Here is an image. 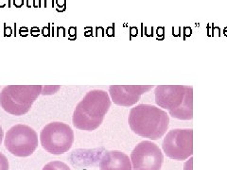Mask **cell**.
<instances>
[{
	"label": "cell",
	"instance_id": "obj_6",
	"mask_svg": "<svg viewBox=\"0 0 227 170\" xmlns=\"http://www.w3.org/2000/svg\"><path fill=\"white\" fill-rule=\"evenodd\" d=\"M4 145L14 156L28 157L38 147V135L30 126L18 124L7 130Z\"/></svg>",
	"mask_w": 227,
	"mask_h": 170
},
{
	"label": "cell",
	"instance_id": "obj_7",
	"mask_svg": "<svg viewBox=\"0 0 227 170\" xmlns=\"http://www.w3.org/2000/svg\"><path fill=\"white\" fill-rule=\"evenodd\" d=\"M163 150L167 157L176 161H185L193 154V130L175 129L167 133L163 140Z\"/></svg>",
	"mask_w": 227,
	"mask_h": 170
},
{
	"label": "cell",
	"instance_id": "obj_2",
	"mask_svg": "<svg viewBox=\"0 0 227 170\" xmlns=\"http://www.w3.org/2000/svg\"><path fill=\"white\" fill-rule=\"evenodd\" d=\"M131 130L143 138L157 140L167 130L170 117L164 110L151 104H139L131 108L128 117Z\"/></svg>",
	"mask_w": 227,
	"mask_h": 170
},
{
	"label": "cell",
	"instance_id": "obj_15",
	"mask_svg": "<svg viewBox=\"0 0 227 170\" xmlns=\"http://www.w3.org/2000/svg\"><path fill=\"white\" fill-rule=\"evenodd\" d=\"M4 138V131L2 130V127L0 126V146H1V143H2V140Z\"/></svg>",
	"mask_w": 227,
	"mask_h": 170
},
{
	"label": "cell",
	"instance_id": "obj_3",
	"mask_svg": "<svg viewBox=\"0 0 227 170\" xmlns=\"http://www.w3.org/2000/svg\"><path fill=\"white\" fill-rule=\"evenodd\" d=\"M155 102L168 111L173 118L191 120L193 118V88L186 85H158Z\"/></svg>",
	"mask_w": 227,
	"mask_h": 170
},
{
	"label": "cell",
	"instance_id": "obj_8",
	"mask_svg": "<svg viewBox=\"0 0 227 170\" xmlns=\"http://www.w3.org/2000/svg\"><path fill=\"white\" fill-rule=\"evenodd\" d=\"M164 156L159 146L151 141H143L135 146L131 153V162L135 170H160Z\"/></svg>",
	"mask_w": 227,
	"mask_h": 170
},
{
	"label": "cell",
	"instance_id": "obj_13",
	"mask_svg": "<svg viewBox=\"0 0 227 170\" xmlns=\"http://www.w3.org/2000/svg\"><path fill=\"white\" fill-rule=\"evenodd\" d=\"M10 164L7 157L3 153L0 152V170H9Z\"/></svg>",
	"mask_w": 227,
	"mask_h": 170
},
{
	"label": "cell",
	"instance_id": "obj_5",
	"mask_svg": "<svg viewBox=\"0 0 227 170\" xmlns=\"http://www.w3.org/2000/svg\"><path fill=\"white\" fill-rule=\"evenodd\" d=\"M74 142V131L69 125L63 122H51L40 132V143L50 154L61 155L67 152Z\"/></svg>",
	"mask_w": 227,
	"mask_h": 170
},
{
	"label": "cell",
	"instance_id": "obj_14",
	"mask_svg": "<svg viewBox=\"0 0 227 170\" xmlns=\"http://www.w3.org/2000/svg\"><path fill=\"white\" fill-rule=\"evenodd\" d=\"M23 3H24V0H13V4H14V6H16V7H21L22 5H23Z\"/></svg>",
	"mask_w": 227,
	"mask_h": 170
},
{
	"label": "cell",
	"instance_id": "obj_11",
	"mask_svg": "<svg viewBox=\"0 0 227 170\" xmlns=\"http://www.w3.org/2000/svg\"><path fill=\"white\" fill-rule=\"evenodd\" d=\"M42 170H70L69 166L61 161H53L47 164Z\"/></svg>",
	"mask_w": 227,
	"mask_h": 170
},
{
	"label": "cell",
	"instance_id": "obj_16",
	"mask_svg": "<svg viewBox=\"0 0 227 170\" xmlns=\"http://www.w3.org/2000/svg\"><path fill=\"white\" fill-rule=\"evenodd\" d=\"M3 1H5V0H0V7H1V8L5 6V3Z\"/></svg>",
	"mask_w": 227,
	"mask_h": 170
},
{
	"label": "cell",
	"instance_id": "obj_1",
	"mask_svg": "<svg viewBox=\"0 0 227 170\" xmlns=\"http://www.w3.org/2000/svg\"><path fill=\"white\" fill-rule=\"evenodd\" d=\"M111 98L103 90H91L80 100L73 113L72 122L76 129L92 131L98 129L111 107Z\"/></svg>",
	"mask_w": 227,
	"mask_h": 170
},
{
	"label": "cell",
	"instance_id": "obj_12",
	"mask_svg": "<svg viewBox=\"0 0 227 170\" xmlns=\"http://www.w3.org/2000/svg\"><path fill=\"white\" fill-rule=\"evenodd\" d=\"M61 88V86L57 85V86H53V85H48V86H43V90H42V94L41 95H52L57 93V91Z\"/></svg>",
	"mask_w": 227,
	"mask_h": 170
},
{
	"label": "cell",
	"instance_id": "obj_9",
	"mask_svg": "<svg viewBox=\"0 0 227 170\" xmlns=\"http://www.w3.org/2000/svg\"><path fill=\"white\" fill-rule=\"evenodd\" d=\"M153 85H111L109 95L115 104L123 107H131L139 101L140 97L148 93Z\"/></svg>",
	"mask_w": 227,
	"mask_h": 170
},
{
	"label": "cell",
	"instance_id": "obj_4",
	"mask_svg": "<svg viewBox=\"0 0 227 170\" xmlns=\"http://www.w3.org/2000/svg\"><path fill=\"white\" fill-rule=\"evenodd\" d=\"M41 85H8L0 92V106L15 116L26 114L42 94Z\"/></svg>",
	"mask_w": 227,
	"mask_h": 170
},
{
	"label": "cell",
	"instance_id": "obj_10",
	"mask_svg": "<svg viewBox=\"0 0 227 170\" xmlns=\"http://www.w3.org/2000/svg\"><path fill=\"white\" fill-rule=\"evenodd\" d=\"M100 170H133L131 159L119 150H111L103 154L99 162Z\"/></svg>",
	"mask_w": 227,
	"mask_h": 170
}]
</instances>
